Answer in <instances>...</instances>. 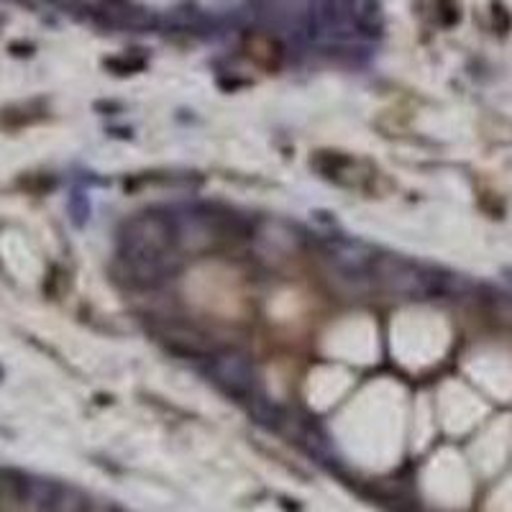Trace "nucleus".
<instances>
[{"label": "nucleus", "instance_id": "0eeeda50", "mask_svg": "<svg viewBox=\"0 0 512 512\" xmlns=\"http://www.w3.org/2000/svg\"><path fill=\"white\" fill-rule=\"evenodd\" d=\"M88 507L90 500L85 492L70 487V484H59L52 505H49V512H88Z\"/></svg>", "mask_w": 512, "mask_h": 512}, {"label": "nucleus", "instance_id": "7ed1b4c3", "mask_svg": "<svg viewBox=\"0 0 512 512\" xmlns=\"http://www.w3.org/2000/svg\"><path fill=\"white\" fill-rule=\"evenodd\" d=\"M208 374L226 395L246 402L256 395V372L249 356L244 351L223 349L208 359Z\"/></svg>", "mask_w": 512, "mask_h": 512}, {"label": "nucleus", "instance_id": "f03ea898", "mask_svg": "<svg viewBox=\"0 0 512 512\" xmlns=\"http://www.w3.org/2000/svg\"><path fill=\"white\" fill-rule=\"evenodd\" d=\"M177 246V223L175 218L159 216V213H144L123 223L121 231V256L126 259H162L172 254Z\"/></svg>", "mask_w": 512, "mask_h": 512}, {"label": "nucleus", "instance_id": "f257e3e1", "mask_svg": "<svg viewBox=\"0 0 512 512\" xmlns=\"http://www.w3.org/2000/svg\"><path fill=\"white\" fill-rule=\"evenodd\" d=\"M374 285L387 290L390 295L405 300H425L438 292V277L423 264H415L400 254H377L372 264Z\"/></svg>", "mask_w": 512, "mask_h": 512}, {"label": "nucleus", "instance_id": "423d86ee", "mask_svg": "<svg viewBox=\"0 0 512 512\" xmlns=\"http://www.w3.org/2000/svg\"><path fill=\"white\" fill-rule=\"evenodd\" d=\"M246 405H249V413L254 415L256 423H262L264 428H272V431H282V428H285L287 413L277 405V402L267 400L262 392L251 395L249 400H246Z\"/></svg>", "mask_w": 512, "mask_h": 512}, {"label": "nucleus", "instance_id": "39448f33", "mask_svg": "<svg viewBox=\"0 0 512 512\" xmlns=\"http://www.w3.org/2000/svg\"><path fill=\"white\" fill-rule=\"evenodd\" d=\"M326 249L328 259H331V264L336 269L356 274H372L374 256H377V251H374L372 246L349 239H328Z\"/></svg>", "mask_w": 512, "mask_h": 512}, {"label": "nucleus", "instance_id": "20e7f679", "mask_svg": "<svg viewBox=\"0 0 512 512\" xmlns=\"http://www.w3.org/2000/svg\"><path fill=\"white\" fill-rule=\"evenodd\" d=\"M157 338L169 351L187 356V359L192 356V359L208 361L210 356L216 354V349H213V344L205 338V333H200L198 328L185 326V323H175V320H172V323H162V326L157 328Z\"/></svg>", "mask_w": 512, "mask_h": 512}]
</instances>
